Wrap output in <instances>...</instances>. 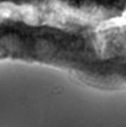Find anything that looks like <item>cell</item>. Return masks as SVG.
<instances>
[{
  "instance_id": "cell-1",
  "label": "cell",
  "mask_w": 126,
  "mask_h": 127,
  "mask_svg": "<svg viewBox=\"0 0 126 127\" xmlns=\"http://www.w3.org/2000/svg\"><path fill=\"white\" fill-rule=\"evenodd\" d=\"M0 63L126 91V0H0Z\"/></svg>"
}]
</instances>
